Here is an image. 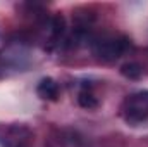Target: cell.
<instances>
[{
	"instance_id": "1",
	"label": "cell",
	"mask_w": 148,
	"mask_h": 147,
	"mask_svg": "<svg viewBox=\"0 0 148 147\" xmlns=\"http://www.w3.org/2000/svg\"><path fill=\"white\" fill-rule=\"evenodd\" d=\"M90 43H91L93 54L102 61H115L131 49L129 38H126L124 35H114V33L91 38Z\"/></svg>"
},
{
	"instance_id": "2",
	"label": "cell",
	"mask_w": 148,
	"mask_h": 147,
	"mask_svg": "<svg viewBox=\"0 0 148 147\" xmlns=\"http://www.w3.org/2000/svg\"><path fill=\"white\" fill-rule=\"evenodd\" d=\"M122 114L127 121L138 123L148 118V90H140L127 95L122 102Z\"/></svg>"
},
{
	"instance_id": "3",
	"label": "cell",
	"mask_w": 148,
	"mask_h": 147,
	"mask_svg": "<svg viewBox=\"0 0 148 147\" xmlns=\"http://www.w3.org/2000/svg\"><path fill=\"white\" fill-rule=\"evenodd\" d=\"M36 94L38 97L45 99V101H57L59 94H60V88H59V83L53 80V78H43L36 87Z\"/></svg>"
},
{
	"instance_id": "4",
	"label": "cell",
	"mask_w": 148,
	"mask_h": 147,
	"mask_svg": "<svg viewBox=\"0 0 148 147\" xmlns=\"http://www.w3.org/2000/svg\"><path fill=\"white\" fill-rule=\"evenodd\" d=\"M121 73H122V76H126L129 80H138L143 74V68L138 62H126L121 66Z\"/></svg>"
},
{
	"instance_id": "5",
	"label": "cell",
	"mask_w": 148,
	"mask_h": 147,
	"mask_svg": "<svg viewBox=\"0 0 148 147\" xmlns=\"http://www.w3.org/2000/svg\"><path fill=\"white\" fill-rule=\"evenodd\" d=\"M77 102H79V106H81V107H84V109H95V107L98 106V101H97V97H95L91 92H88V90H83V92H79Z\"/></svg>"
},
{
	"instance_id": "6",
	"label": "cell",
	"mask_w": 148,
	"mask_h": 147,
	"mask_svg": "<svg viewBox=\"0 0 148 147\" xmlns=\"http://www.w3.org/2000/svg\"><path fill=\"white\" fill-rule=\"evenodd\" d=\"M64 30H66V19H64L62 16H55V17L52 19V35L55 38L60 37V35L64 33Z\"/></svg>"
}]
</instances>
